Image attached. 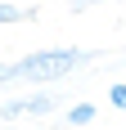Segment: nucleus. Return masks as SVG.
<instances>
[{
    "label": "nucleus",
    "instance_id": "obj_2",
    "mask_svg": "<svg viewBox=\"0 0 126 130\" xmlns=\"http://www.w3.org/2000/svg\"><path fill=\"white\" fill-rule=\"evenodd\" d=\"M54 112V94L50 90H36V94H23V99H9L0 108L5 121H23V117H50Z\"/></svg>",
    "mask_w": 126,
    "mask_h": 130
},
{
    "label": "nucleus",
    "instance_id": "obj_6",
    "mask_svg": "<svg viewBox=\"0 0 126 130\" xmlns=\"http://www.w3.org/2000/svg\"><path fill=\"white\" fill-rule=\"evenodd\" d=\"M9 85V63H0V90Z\"/></svg>",
    "mask_w": 126,
    "mask_h": 130
},
{
    "label": "nucleus",
    "instance_id": "obj_5",
    "mask_svg": "<svg viewBox=\"0 0 126 130\" xmlns=\"http://www.w3.org/2000/svg\"><path fill=\"white\" fill-rule=\"evenodd\" d=\"M77 9H90V5H117V0H72Z\"/></svg>",
    "mask_w": 126,
    "mask_h": 130
},
{
    "label": "nucleus",
    "instance_id": "obj_3",
    "mask_svg": "<svg viewBox=\"0 0 126 130\" xmlns=\"http://www.w3.org/2000/svg\"><path fill=\"white\" fill-rule=\"evenodd\" d=\"M63 121H68V126H90V121H95V103H72Z\"/></svg>",
    "mask_w": 126,
    "mask_h": 130
},
{
    "label": "nucleus",
    "instance_id": "obj_4",
    "mask_svg": "<svg viewBox=\"0 0 126 130\" xmlns=\"http://www.w3.org/2000/svg\"><path fill=\"white\" fill-rule=\"evenodd\" d=\"M108 103H113L117 112H126V81H113V85H108Z\"/></svg>",
    "mask_w": 126,
    "mask_h": 130
},
{
    "label": "nucleus",
    "instance_id": "obj_1",
    "mask_svg": "<svg viewBox=\"0 0 126 130\" xmlns=\"http://www.w3.org/2000/svg\"><path fill=\"white\" fill-rule=\"evenodd\" d=\"M95 63L90 50H36V54H23L18 63H9V81H36V85H50V81H68L77 67Z\"/></svg>",
    "mask_w": 126,
    "mask_h": 130
}]
</instances>
